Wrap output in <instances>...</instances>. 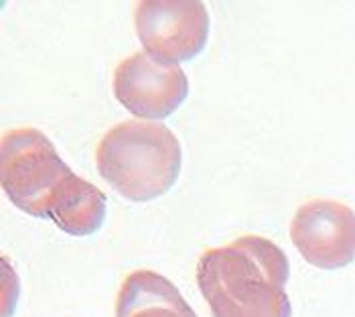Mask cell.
I'll use <instances>...</instances> for the list:
<instances>
[{
	"instance_id": "6da1fadb",
	"label": "cell",
	"mask_w": 355,
	"mask_h": 317,
	"mask_svg": "<svg viewBox=\"0 0 355 317\" xmlns=\"http://www.w3.org/2000/svg\"><path fill=\"white\" fill-rule=\"evenodd\" d=\"M195 279L214 317H291L288 259L262 236L236 238L205 250Z\"/></svg>"
},
{
	"instance_id": "7a4b0ae2",
	"label": "cell",
	"mask_w": 355,
	"mask_h": 317,
	"mask_svg": "<svg viewBox=\"0 0 355 317\" xmlns=\"http://www.w3.org/2000/svg\"><path fill=\"white\" fill-rule=\"evenodd\" d=\"M179 138L161 122L126 120L110 129L96 149L100 175L122 197L150 202L166 193L181 171Z\"/></svg>"
},
{
	"instance_id": "3957f363",
	"label": "cell",
	"mask_w": 355,
	"mask_h": 317,
	"mask_svg": "<svg viewBox=\"0 0 355 317\" xmlns=\"http://www.w3.org/2000/svg\"><path fill=\"white\" fill-rule=\"evenodd\" d=\"M73 171L53 143L37 129H15L2 136L0 181L8 200L28 216L47 218L55 193Z\"/></svg>"
},
{
	"instance_id": "277c9868",
	"label": "cell",
	"mask_w": 355,
	"mask_h": 317,
	"mask_svg": "<svg viewBox=\"0 0 355 317\" xmlns=\"http://www.w3.org/2000/svg\"><path fill=\"white\" fill-rule=\"evenodd\" d=\"M135 26L146 53L166 63H179L205 47L209 15L203 2L144 0L135 8Z\"/></svg>"
},
{
	"instance_id": "5b68a950",
	"label": "cell",
	"mask_w": 355,
	"mask_h": 317,
	"mask_svg": "<svg viewBox=\"0 0 355 317\" xmlns=\"http://www.w3.org/2000/svg\"><path fill=\"white\" fill-rule=\"evenodd\" d=\"M114 96L138 118H166L185 102L189 81L177 63L135 53L114 70Z\"/></svg>"
},
{
	"instance_id": "8992f818",
	"label": "cell",
	"mask_w": 355,
	"mask_h": 317,
	"mask_svg": "<svg viewBox=\"0 0 355 317\" xmlns=\"http://www.w3.org/2000/svg\"><path fill=\"white\" fill-rule=\"evenodd\" d=\"M295 248L317 268H341L355 259V211L333 200H311L291 224Z\"/></svg>"
},
{
	"instance_id": "52a82bcc",
	"label": "cell",
	"mask_w": 355,
	"mask_h": 317,
	"mask_svg": "<svg viewBox=\"0 0 355 317\" xmlns=\"http://www.w3.org/2000/svg\"><path fill=\"white\" fill-rule=\"evenodd\" d=\"M116 317H197L166 277L155 270L130 273L116 297Z\"/></svg>"
},
{
	"instance_id": "ba28073f",
	"label": "cell",
	"mask_w": 355,
	"mask_h": 317,
	"mask_svg": "<svg viewBox=\"0 0 355 317\" xmlns=\"http://www.w3.org/2000/svg\"><path fill=\"white\" fill-rule=\"evenodd\" d=\"M47 218L69 236H89L106 218V195L76 173L57 191Z\"/></svg>"
}]
</instances>
